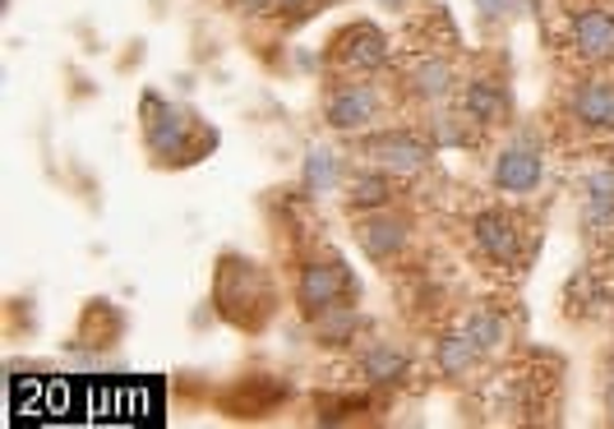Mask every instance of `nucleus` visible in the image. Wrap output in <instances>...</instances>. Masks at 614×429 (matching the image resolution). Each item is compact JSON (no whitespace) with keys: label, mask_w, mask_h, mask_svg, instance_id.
<instances>
[{"label":"nucleus","mask_w":614,"mask_h":429,"mask_svg":"<svg viewBox=\"0 0 614 429\" xmlns=\"http://www.w3.org/2000/svg\"><path fill=\"white\" fill-rule=\"evenodd\" d=\"M476 245H481L494 263H513L517 259V222L508 212H481V218H476Z\"/></svg>","instance_id":"3"},{"label":"nucleus","mask_w":614,"mask_h":429,"mask_svg":"<svg viewBox=\"0 0 614 429\" xmlns=\"http://www.w3.org/2000/svg\"><path fill=\"white\" fill-rule=\"evenodd\" d=\"M605 406H610V416H614V379H610V393H605Z\"/></svg>","instance_id":"18"},{"label":"nucleus","mask_w":614,"mask_h":429,"mask_svg":"<svg viewBox=\"0 0 614 429\" xmlns=\"http://www.w3.org/2000/svg\"><path fill=\"white\" fill-rule=\"evenodd\" d=\"M573 47L591 56V61H610L614 56V14L610 10L578 14V24H573Z\"/></svg>","instance_id":"2"},{"label":"nucleus","mask_w":614,"mask_h":429,"mask_svg":"<svg viewBox=\"0 0 614 429\" xmlns=\"http://www.w3.org/2000/svg\"><path fill=\"white\" fill-rule=\"evenodd\" d=\"M383 37L370 28V24H356V28H347L337 37V61L342 65H352V70H370V65H379L383 61Z\"/></svg>","instance_id":"6"},{"label":"nucleus","mask_w":614,"mask_h":429,"mask_svg":"<svg viewBox=\"0 0 614 429\" xmlns=\"http://www.w3.org/2000/svg\"><path fill=\"white\" fill-rule=\"evenodd\" d=\"M241 10H278V0H241Z\"/></svg>","instance_id":"17"},{"label":"nucleus","mask_w":614,"mask_h":429,"mask_svg":"<svg viewBox=\"0 0 614 429\" xmlns=\"http://www.w3.org/2000/svg\"><path fill=\"white\" fill-rule=\"evenodd\" d=\"M315 333L323 346H347L360 333V319L352 305H333V309H323V315H315Z\"/></svg>","instance_id":"9"},{"label":"nucleus","mask_w":614,"mask_h":429,"mask_svg":"<svg viewBox=\"0 0 614 429\" xmlns=\"http://www.w3.org/2000/svg\"><path fill=\"white\" fill-rule=\"evenodd\" d=\"M536 181H541V158L531 148H508L494 167V185L504 194H527L536 189Z\"/></svg>","instance_id":"4"},{"label":"nucleus","mask_w":614,"mask_h":429,"mask_svg":"<svg viewBox=\"0 0 614 429\" xmlns=\"http://www.w3.org/2000/svg\"><path fill=\"white\" fill-rule=\"evenodd\" d=\"M389 181H383V175H360V181H352V204L356 208H389Z\"/></svg>","instance_id":"13"},{"label":"nucleus","mask_w":614,"mask_h":429,"mask_svg":"<svg viewBox=\"0 0 614 429\" xmlns=\"http://www.w3.org/2000/svg\"><path fill=\"white\" fill-rule=\"evenodd\" d=\"M292 5H305V0H278V10H292Z\"/></svg>","instance_id":"19"},{"label":"nucleus","mask_w":614,"mask_h":429,"mask_svg":"<svg viewBox=\"0 0 614 429\" xmlns=\"http://www.w3.org/2000/svg\"><path fill=\"white\" fill-rule=\"evenodd\" d=\"M360 369H366L370 383H402L407 379V356L393 346H370V356L360 360Z\"/></svg>","instance_id":"11"},{"label":"nucleus","mask_w":614,"mask_h":429,"mask_svg":"<svg viewBox=\"0 0 614 429\" xmlns=\"http://www.w3.org/2000/svg\"><path fill=\"white\" fill-rule=\"evenodd\" d=\"M360 245H366L374 259H389L407 245V226L393 222V218H370L366 226H360Z\"/></svg>","instance_id":"10"},{"label":"nucleus","mask_w":614,"mask_h":429,"mask_svg":"<svg viewBox=\"0 0 614 429\" xmlns=\"http://www.w3.org/2000/svg\"><path fill=\"white\" fill-rule=\"evenodd\" d=\"M467 342L476 346V351H490V346H499L504 342V323H499L490 309L486 315H471V323H467Z\"/></svg>","instance_id":"15"},{"label":"nucleus","mask_w":614,"mask_h":429,"mask_svg":"<svg viewBox=\"0 0 614 429\" xmlns=\"http://www.w3.org/2000/svg\"><path fill=\"white\" fill-rule=\"evenodd\" d=\"M374 158H383V167H393V171H420L426 167V144H416V139H402V134H383V139L370 144Z\"/></svg>","instance_id":"7"},{"label":"nucleus","mask_w":614,"mask_h":429,"mask_svg":"<svg viewBox=\"0 0 614 429\" xmlns=\"http://www.w3.org/2000/svg\"><path fill=\"white\" fill-rule=\"evenodd\" d=\"M467 111L476 115V121H499V111H504V97H499V88L494 84H486V79H476L471 88H467Z\"/></svg>","instance_id":"12"},{"label":"nucleus","mask_w":614,"mask_h":429,"mask_svg":"<svg viewBox=\"0 0 614 429\" xmlns=\"http://www.w3.org/2000/svg\"><path fill=\"white\" fill-rule=\"evenodd\" d=\"M471 360H476V346L467 338H449L439 346V369L444 375H463V369H471Z\"/></svg>","instance_id":"14"},{"label":"nucleus","mask_w":614,"mask_h":429,"mask_svg":"<svg viewBox=\"0 0 614 429\" xmlns=\"http://www.w3.org/2000/svg\"><path fill=\"white\" fill-rule=\"evenodd\" d=\"M342 291H347V272H342V263H310L300 272L296 282V301L305 315H323V309L342 305Z\"/></svg>","instance_id":"1"},{"label":"nucleus","mask_w":614,"mask_h":429,"mask_svg":"<svg viewBox=\"0 0 614 429\" xmlns=\"http://www.w3.org/2000/svg\"><path fill=\"white\" fill-rule=\"evenodd\" d=\"M416 93H426V97H439V93H449V70L444 65H426V70H416Z\"/></svg>","instance_id":"16"},{"label":"nucleus","mask_w":614,"mask_h":429,"mask_svg":"<svg viewBox=\"0 0 614 429\" xmlns=\"http://www.w3.org/2000/svg\"><path fill=\"white\" fill-rule=\"evenodd\" d=\"M370 115H374L370 88H342L333 102H329V121H333L337 130H356V125H366Z\"/></svg>","instance_id":"8"},{"label":"nucleus","mask_w":614,"mask_h":429,"mask_svg":"<svg viewBox=\"0 0 614 429\" xmlns=\"http://www.w3.org/2000/svg\"><path fill=\"white\" fill-rule=\"evenodd\" d=\"M573 121H582L591 130H614V84L605 79L582 84L578 97H573Z\"/></svg>","instance_id":"5"}]
</instances>
